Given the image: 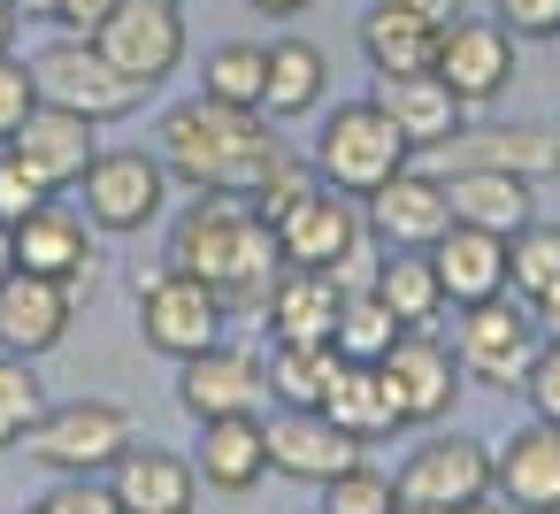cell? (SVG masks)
Returning <instances> with one entry per match:
<instances>
[{
  "instance_id": "1",
  "label": "cell",
  "mask_w": 560,
  "mask_h": 514,
  "mask_svg": "<svg viewBox=\"0 0 560 514\" xmlns=\"http://www.w3.org/2000/svg\"><path fill=\"white\" fill-rule=\"evenodd\" d=\"M170 269L200 277L231 307V323H261L284 277V254H277V231L238 192H192V208L170 215Z\"/></svg>"
},
{
  "instance_id": "2",
  "label": "cell",
  "mask_w": 560,
  "mask_h": 514,
  "mask_svg": "<svg viewBox=\"0 0 560 514\" xmlns=\"http://www.w3.org/2000/svg\"><path fill=\"white\" fill-rule=\"evenodd\" d=\"M154 154H162V170L177 185H192V192H238V200L284 162V147H277V131H269L261 108H231V101H208V93H192V101H177L162 116Z\"/></svg>"
},
{
  "instance_id": "3",
  "label": "cell",
  "mask_w": 560,
  "mask_h": 514,
  "mask_svg": "<svg viewBox=\"0 0 560 514\" xmlns=\"http://www.w3.org/2000/svg\"><path fill=\"white\" fill-rule=\"evenodd\" d=\"M307 162H315V177H323L330 192H346V200H369L376 185H392V177L415 162V147L399 139V124H392L376 101H338V108L315 124V147H307Z\"/></svg>"
},
{
  "instance_id": "4",
  "label": "cell",
  "mask_w": 560,
  "mask_h": 514,
  "mask_svg": "<svg viewBox=\"0 0 560 514\" xmlns=\"http://www.w3.org/2000/svg\"><path fill=\"white\" fill-rule=\"evenodd\" d=\"M139 445V422L116 407V399H62L32 422L24 453L47 468V476H108L124 453Z\"/></svg>"
},
{
  "instance_id": "5",
  "label": "cell",
  "mask_w": 560,
  "mask_h": 514,
  "mask_svg": "<svg viewBox=\"0 0 560 514\" xmlns=\"http://www.w3.org/2000/svg\"><path fill=\"white\" fill-rule=\"evenodd\" d=\"M32 85H39V101H55V108H70V116H93V124H116V116H131L147 93L93 47V39H47L39 55H32Z\"/></svg>"
},
{
  "instance_id": "6",
  "label": "cell",
  "mask_w": 560,
  "mask_h": 514,
  "mask_svg": "<svg viewBox=\"0 0 560 514\" xmlns=\"http://www.w3.org/2000/svg\"><path fill=\"white\" fill-rule=\"evenodd\" d=\"M78 192H85V223H93L101 238H131V231H147V223L162 215L170 170H162V154H147V147H101L93 170L78 177Z\"/></svg>"
},
{
  "instance_id": "7",
  "label": "cell",
  "mask_w": 560,
  "mask_h": 514,
  "mask_svg": "<svg viewBox=\"0 0 560 514\" xmlns=\"http://www.w3.org/2000/svg\"><path fill=\"white\" fill-rule=\"evenodd\" d=\"M231 330V307L200 284V277H185V269H154V277H139V338L154 346V353H170V361H192V353H208L215 338Z\"/></svg>"
},
{
  "instance_id": "8",
  "label": "cell",
  "mask_w": 560,
  "mask_h": 514,
  "mask_svg": "<svg viewBox=\"0 0 560 514\" xmlns=\"http://www.w3.org/2000/svg\"><path fill=\"white\" fill-rule=\"evenodd\" d=\"M537 346H545V338H537V323H529V307H522L514 292L460 307V330H453V361H460V376H476V384H491V392H522Z\"/></svg>"
},
{
  "instance_id": "9",
  "label": "cell",
  "mask_w": 560,
  "mask_h": 514,
  "mask_svg": "<svg viewBox=\"0 0 560 514\" xmlns=\"http://www.w3.org/2000/svg\"><path fill=\"white\" fill-rule=\"evenodd\" d=\"M376 384H384V399H392L399 430H430V422H445V414H453V399H460L453 338H438V330H399V338H392V353L376 361Z\"/></svg>"
},
{
  "instance_id": "10",
  "label": "cell",
  "mask_w": 560,
  "mask_h": 514,
  "mask_svg": "<svg viewBox=\"0 0 560 514\" xmlns=\"http://www.w3.org/2000/svg\"><path fill=\"white\" fill-rule=\"evenodd\" d=\"M392 483H399V506H415V514H445V506L491 499V445H476L460 430H438V437H422L399 460Z\"/></svg>"
},
{
  "instance_id": "11",
  "label": "cell",
  "mask_w": 560,
  "mask_h": 514,
  "mask_svg": "<svg viewBox=\"0 0 560 514\" xmlns=\"http://www.w3.org/2000/svg\"><path fill=\"white\" fill-rule=\"evenodd\" d=\"M93 47L139 93H154V85H170L185 70V9H162V0H116V16L93 32Z\"/></svg>"
},
{
  "instance_id": "12",
  "label": "cell",
  "mask_w": 560,
  "mask_h": 514,
  "mask_svg": "<svg viewBox=\"0 0 560 514\" xmlns=\"http://www.w3.org/2000/svg\"><path fill=\"white\" fill-rule=\"evenodd\" d=\"M514 47H522V39H514L499 16H460V24L438 32L430 78H438L460 108H491V101L514 85Z\"/></svg>"
},
{
  "instance_id": "13",
  "label": "cell",
  "mask_w": 560,
  "mask_h": 514,
  "mask_svg": "<svg viewBox=\"0 0 560 514\" xmlns=\"http://www.w3.org/2000/svg\"><path fill=\"white\" fill-rule=\"evenodd\" d=\"M177 407L192 422H215V414H261L269 407V361L238 338H215L208 353L177 361Z\"/></svg>"
},
{
  "instance_id": "14",
  "label": "cell",
  "mask_w": 560,
  "mask_h": 514,
  "mask_svg": "<svg viewBox=\"0 0 560 514\" xmlns=\"http://www.w3.org/2000/svg\"><path fill=\"white\" fill-rule=\"evenodd\" d=\"M361 215H369V238H376L384 254H430L438 231L453 223V208H445V177L407 162L392 185H376V192L361 200Z\"/></svg>"
},
{
  "instance_id": "15",
  "label": "cell",
  "mask_w": 560,
  "mask_h": 514,
  "mask_svg": "<svg viewBox=\"0 0 560 514\" xmlns=\"http://www.w3.org/2000/svg\"><path fill=\"white\" fill-rule=\"evenodd\" d=\"M269 231H277L284 269H315V277H330V269L369 238V215H361V200H346V192L315 185V192H307L292 215H277Z\"/></svg>"
},
{
  "instance_id": "16",
  "label": "cell",
  "mask_w": 560,
  "mask_h": 514,
  "mask_svg": "<svg viewBox=\"0 0 560 514\" xmlns=\"http://www.w3.org/2000/svg\"><path fill=\"white\" fill-rule=\"evenodd\" d=\"M445 170H506L522 185L560 177V131L552 124H483V131H453L438 147V177Z\"/></svg>"
},
{
  "instance_id": "17",
  "label": "cell",
  "mask_w": 560,
  "mask_h": 514,
  "mask_svg": "<svg viewBox=\"0 0 560 514\" xmlns=\"http://www.w3.org/2000/svg\"><path fill=\"white\" fill-rule=\"evenodd\" d=\"M9 154H16L47 192H70V185L93 170V154H101V124H93V116H70V108H55V101H39V108L16 124Z\"/></svg>"
},
{
  "instance_id": "18",
  "label": "cell",
  "mask_w": 560,
  "mask_h": 514,
  "mask_svg": "<svg viewBox=\"0 0 560 514\" xmlns=\"http://www.w3.org/2000/svg\"><path fill=\"white\" fill-rule=\"evenodd\" d=\"M261 430H269V468L292 483H315V491L361 460V437H346L323 407H277Z\"/></svg>"
},
{
  "instance_id": "19",
  "label": "cell",
  "mask_w": 560,
  "mask_h": 514,
  "mask_svg": "<svg viewBox=\"0 0 560 514\" xmlns=\"http://www.w3.org/2000/svg\"><path fill=\"white\" fill-rule=\"evenodd\" d=\"M78 323V292L55 284V277H32L16 269L9 284H0V353H16V361H39L70 338Z\"/></svg>"
},
{
  "instance_id": "20",
  "label": "cell",
  "mask_w": 560,
  "mask_h": 514,
  "mask_svg": "<svg viewBox=\"0 0 560 514\" xmlns=\"http://www.w3.org/2000/svg\"><path fill=\"white\" fill-rule=\"evenodd\" d=\"M93 246H101V231L85 223V208H62V200H47L39 215L16 223V269L55 277V284H70V292L93 284Z\"/></svg>"
},
{
  "instance_id": "21",
  "label": "cell",
  "mask_w": 560,
  "mask_h": 514,
  "mask_svg": "<svg viewBox=\"0 0 560 514\" xmlns=\"http://www.w3.org/2000/svg\"><path fill=\"white\" fill-rule=\"evenodd\" d=\"M491 491L514 514H560V430L537 414L506 430V445L491 453Z\"/></svg>"
},
{
  "instance_id": "22",
  "label": "cell",
  "mask_w": 560,
  "mask_h": 514,
  "mask_svg": "<svg viewBox=\"0 0 560 514\" xmlns=\"http://www.w3.org/2000/svg\"><path fill=\"white\" fill-rule=\"evenodd\" d=\"M108 491H116L124 514H192V499H200V468H192V453L131 445V453L108 468Z\"/></svg>"
},
{
  "instance_id": "23",
  "label": "cell",
  "mask_w": 560,
  "mask_h": 514,
  "mask_svg": "<svg viewBox=\"0 0 560 514\" xmlns=\"http://www.w3.org/2000/svg\"><path fill=\"white\" fill-rule=\"evenodd\" d=\"M430 269L445 284V307L499 300L506 292V238L499 231H476V223H445L438 246H430Z\"/></svg>"
},
{
  "instance_id": "24",
  "label": "cell",
  "mask_w": 560,
  "mask_h": 514,
  "mask_svg": "<svg viewBox=\"0 0 560 514\" xmlns=\"http://www.w3.org/2000/svg\"><path fill=\"white\" fill-rule=\"evenodd\" d=\"M192 468H200L208 491H231V499L254 491L269 476V430H261V414H215V422H200Z\"/></svg>"
},
{
  "instance_id": "25",
  "label": "cell",
  "mask_w": 560,
  "mask_h": 514,
  "mask_svg": "<svg viewBox=\"0 0 560 514\" xmlns=\"http://www.w3.org/2000/svg\"><path fill=\"white\" fill-rule=\"evenodd\" d=\"M353 32H361V55H369L376 78H422L438 62V24L399 9V0H369V16Z\"/></svg>"
},
{
  "instance_id": "26",
  "label": "cell",
  "mask_w": 560,
  "mask_h": 514,
  "mask_svg": "<svg viewBox=\"0 0 560 514\" xmlns=\"http://www.w3.org/2000/svg\"><path fill=\"white\" fill-rule=\"evenodd\" d=\"M445 208H453V223H476V231L514 238L537 215V185H522L506 170H445Z\"/></svg>"
},
{
  "instance_id": "27",
  "label": "cell",
  "mask_w": 560,
  "mask_h": 514,
  "mask_svg": "<svg viewBox=\"0 0 560 514\" xmlns=\"http://www.w3.org/2000/svg\"><path fill=\"white\" fill-rule=\"evenodd\" d=\"M392 124H399V139L415 147V154H438L453 131H460V101L422 70V78H376V93H369Z\"/></svg>"
},
{
  "instance_id": "28",
  "label": "cell",
  "mask_w": 560,
  "mask_h": 514,
  "mask_svg": "<svg viewBox=\"0 0 560 514\" xmlns=\"http://www.w3.org/2000/svg\"><path fill=\"white\" fill-rule=\"evenodd\" d=\"M338 277H315V269H284L277 277V292H269V307H261V323H269V338L277 346H330V323H338Z\"/></svg>"
},
{
  "instance_id": "29",
  "label": "cell",
  "mask_w": 560,
  "mask_h": 514,
  "mask_svg": "<svg viewBox=\"0 0 560 514\" xmlns=\"http://www.w3.org/2000/svg\"><path fill=\"white\" fill-rule=\"evenodd\" d=\"M323 93H330V62H323V47H307V39H277V47H269L261 116H269V124H300V116L323 108Z\"/></svg>"
},
{
  "instance_id": "30",
  "label": "cell",
  "mask_w": 560,
  "mask_h": 514,
  "mask_svg": "<svg viewBox=\"0 0 560 514\" xmlns=\"http://www.w3.org/2000/svg\"><path fill=\"white\" fill-rule=\"evenodd\" d=\"M369 292L399 315V330H438V315H445V284H438L430 254H384Z\"/></svg>"
},
{
  "instance_id": "31",
  "label": "cell",
  "mask_w": 560,
  "mask_h": 514,
  "mask_svg": "<svg viewBox=\"0 0 560 514\" xmlns=\"http://www.w3.org/2000/svg\"><path fill=\"white\" fill-rule=\"evenodd\" d=\"M323 414H330L346 437H361V445H376V437L399 430V414H392L376 369H361V361H338V376H330V392H323Z\"/></svg>"
},
{
  "instance_id": "32",
  "label": "cell",
  "mask_w": 560,
  "mask_h": 514,
  "mask_svg": "<svg viewBox=\"0 0 560 514\" xmlns=\"http://www.w3.org/2000/svg\"><path fill=\"white\" fill-rule=\"evenodd\" d=\"M392 338H399V315H392L376 292H346V300H338V323H330V346H338V361H361V369H376V361L392 353Z\"/></svg>"
},
{
  "instance_id": "33",
  "label": "cell",
  "mask_w": 560,
  "mask_h": 514,
  "mask_svg": "<svg viewBox=\"0 0 560 514\" xmlns=\"http://www.w3.org/2000/svg\"><path fill=\"white\" fill-rule=\"evenodd\" d=\"M261 85H269V47H254V39H223V47L200 62V93H208V101L261 108Z\"/></svg>"
},
{
  "instance_id": "34",
  "label": "cell",
  "mask_w": 560,
  "mask_h": 514,
  "mask_svg": "<svg viewBox=\"0 0 560 514\" xmlns=\"http://www.w3.org/2000/svg\"><path fill=\"white\" fill-rule=\"evenodd\" d=\"M330 376H338V346H277L269 353V399H284V407H323Z\"/></svg>"
},
{
  "instance_id": "35",
  "label": "cell",
  "mask_w": 560,
  "mask_h": 514,
  "mask_svg": "<svg viewBox=\"0 0 560 514\" xmlns=\"http://www.w3.org/2000/svg\"><path fill=\"white\" fill-rule=\"evenodd\" d=\"M552 277H560V223L529 215V223L506 238V292H514V300H537Z\"/></svg>"
},
{
  "instance_id": "36",
  "label": "cell",
  "mask_w": 560,
  "mask_h": 514,
  "mask_svg": "<svg viewBox=\"0 0 560 514\" xmlns=\"http://www.w3.org/2000/svg\"><path fill=\"white\" fill-rule=\"evenodd\" d=\"M39 414H47V384H39V369L16 361V353H0V453L24 445Z\"/></svg>"
},
{
  "instance_id": "37",
  "label": "cell",
  "mask_w": 560,
  "mask_h": 514,
  "mask_svg": "<svg viewBox=\"0 0 560 514\" xmlns=\"http://www.w3.org/2000/svg\"><path fill=\"white\" fill-rule=\"evenodd\" d=\"M323 514H399V483L369 460H353L346 476L323 483Z\"/></svg>"
},
{
  "instance_id": "38",
  "label": "cell",
  "mask_w": 560,
  "mask_h": 514,
  "mask_svg": "<svg viewBox=\"0 0 560 514\" xmlns=\"http://www.w3.org/2000/svg\"><path fill=\"white\" fill-rule=\"evenodd\" d=\"M315 185H323V177H315V162H307V154H284V162H277V170H269V177L246 192V208H254L261 223H277V215H292V208H300Z\"/></svg>"
},
{
  "instance_id": "39",
  "label": "cell",
  "mask_w": 560,
  "mask_h": 514,
  "mask_svg": "<svg viewBox=\"0 0 560 514\" xmlns=\"http://www.w3.org/2000/svg\"><path fill=\"white\" fill-rule=\"evenodd\" d=\"M32 514H124L108 476H62L47 499H32Z\"/></svg>"
},
{
  "instance_id": "40",
  "label": "cell",
  "mask_w": 560,
  "mask_h": 514,
  "mask_svg": "<svg viewBox=\"0 0 560 514\" xmlns=\"http://www.w3.org/2000/svg\"><path fill=\"white\" fill-rule=\"evenodd\" d=\"M39 108V85H32V62L9 47V55H0V147H9L16 139V124Z\"/></svg>"
},
{
  "instance_id": "41",
  "label": "cell",
  "mask_w": 560,
  "mask_h": 514,
  "mask_svg": "<svg viewBox=\"0 0 560 514\" xmlns=\"http://www.w3.org/2000/svg\"><path fill=\"white\" fill-rule=\"evenodd\" d=\"M47 200H62V192H47V185L9 154V147H0V223H24V215H39Z\"/></svg>"
},
{
  "instance_id": "42",
  "label": "cell",
  "mask_w": 560,
  "mask_h": 514,
  "mask_svg": "<svg viewBox=\"0 0 560 514\" xmlns=\"http://www.w3.org/2000/svg\"><path fill=\"white\" fill-rule=\"evenodd\" d=\"M522 399H529V414H537V422H552V430H560V338H545V346H537V361H529V376H522Z\"/></svg>"
},
{
  "instance_id": "43",
  "label": "cell",
  "mask_w": 560,
  "mask_h": 514,
  "mask_svg": "<svg viewBox=\"0 0 560 514\" xmlns=\"http://www.w3.org/2000/svg\"><path fill=\"white\" fill-rule=\"evenodd\" d=\"M499 24L514 39H552L560 32V0H499Z\"/></svg>"
},
{
  "instance_id": "44",
  "label": "cell",
  "mask_w": 560,
  "mask_h": 514,
  "mask_svg": "<svg viewBox=\"0 0 560 514\" xmlns=\"http://www.w3.org/2000/svg\"><path fill=\"white\" fill-rule=\"evenodd\" d=\"M376 269H384V246H376V238H361L330 277H338V292H369V284H376Z\"/></svg>"
},
{
  "instance_id": "45",
  "label": "cell",
  "mask_w": 560,
  "mask_h": 514,
  "mask_svg": "<svg viewBox=\"0 0 560 514\" xmlns=\"http://www.w3.org/2000/svg\"><path fill=\"white\" fill-rule=\"evenodd\" d=\"M108 16H116V0H55V24H62V32H78V39H93Z\"/></svg>"
},
{
  "instance_id": "46",
  "label": "cell",
  "mask_w": 560,
  "mask_h": 514,
  "mask_svg": "<svg viewBox=\"0 0 560 514\" xmlns=\"http://www.w3.org/2000/svg\"><path fill=\"white\" fill-rule=\"evenodd\" d=\"M529 307V323H537V338H560V277L537 292V300H522Z\"/></svg>"
},
{
  "instance_id": "47",
  "label": "cell",
  "mask_w": 560,
  "mask_h": 514,
  "mask_svg": "<svg viewBox=\"0 0 560 514\" xmlns=\"http://www.w3.org/2000/svg\"><path fill=\"white\" fill-rule=\"evenodd\" d=\"M399 9H415V16H430V24L445 32V24H460V16H476V0H399Z\"/></svg>"
},
{
  "instance_id": "48",
  "label": "cell",
  "mask_w": 560,
  "mask_h": 514,
  "mask_svg": "<svg viewBox=\"0 0 560 514\" xmlns=\"http://www.w3.org/2000/svg\"><path fill=\"white\" fill-rule=\"evenodd\" d=\"M246 9H261V16H277V24H292V16H307L315 0H246Z\"/></svg>"
},
{
  "instance_id": "49",
  "label": "cell",
  "mask_w": 560,
  "mask_h": 514,
  "mask_svg": "<svg viewBox=\"0 0 560 514\" xmlns=\"http://www.w3.org/2000/svg\"><path fill=\"white\" fill-rule=\"evenodd\" d=\"M16 24H55V0H9Z\"/></svg>"
},
{
  "instance_id": "50",
  "label": "cell",
  "mask_w": 560,
  "mask_h": 514,
  "mask_svg": "<svg viewBox=\"0 0 560 514\" xmlns=\"http://www.w3.org/2000/svg\"><path fill=\"white\" fill-rule=\"evenodd\" d=\"M16 277V223H0V284Z\"/></svg>"
},
{
  "instance_id": "51",
  "label": "cell",
  "mask_w": 560,
  "mask_h": 514,
  "mask_svg": "<svg viewBox=\"0 0 560 514\" xmlns=\"http://www.w3.org/2000/svg\"><path fill=\"white\" fill-rule=\"evenodd\" d=\"M445 514H514V506H506V499L491 491V499H468V506H445Z\"/></svg>"
},
{
  "instance_id": "52",
  "label": "cell",
  "mask_w": 560,
  "mask_h": 514,
  "mask_svg": "<svg viewBox=\"0 0 560 514\" xmlns=\"http://www.w3.org/2000/svg\"><path fill=\"white\" fill-rule=\"evenodd\" d=\"M9 47H16V9L0 0V55H9Z\"/></svg>"
},
{
  "instance_id": "53",
  "label": "cell",
  "mask_w": 560,
  "mask_h": 514,
  "mask_svg": "<svg viewBox=\"0 0 560 514\" xmlns=\"http://www.w3.org/2000/svg\"><path fill=\"white\" fill-rule=\"evenodd\" d=\"M162 9H185V0H162Z\"/></svg>"
},
{
  "instance_id": "54",
  "label": "cell",
  "mask_w": 560,
  "mask_h": 514,
  "mask_svg": "<svg viewBox=\"0 0 560 514\" xmlns=\"http://www.w3.org/2000/svg\"><path fill=\"white\" fill-rule=\"evenodd\" d=\"M399 514H415V506H399Z\"/></svg>"
},
{
  "instance_id": "55",
  "label": "cell",
  "mask_w": 560,
  "mask_h": 514,
  "mask_svg": "<svg viewBox=\"0 0 560 514\" xmlns=\"http://www.w3.org/2000/svg\"><path fill=\"white\" fill-rule=\"evenodd\" d=\"M552 47H560V32H552Z\"/></svg>"
}]
</instances>
